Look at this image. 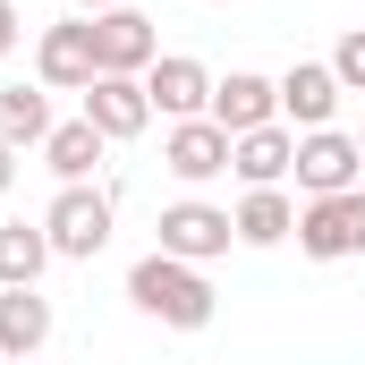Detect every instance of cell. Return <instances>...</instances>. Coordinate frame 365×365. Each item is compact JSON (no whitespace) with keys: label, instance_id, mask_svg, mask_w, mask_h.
<instances>
[{"label":"cell","instance_id":"obj_21","mask_svg":"<svg viewBox=\"0 0 365 365\" xmlns=\"http://www.w3.org/2000/svg\"><path fill=\"white\" fill-rule=\"evenodd\" d=\"M9 179H17V145L0 136V195H9Z\"/></svg>","mask_w":365,"mask_h":365},{"label":"cell","instance_id":"obj_18","mask_svg":"<svg viewBox=\"0 0 365 365\" xmlns=\"http://www.w3.org/2000/svg\"><path fill=\"white\" fill-rule=\"evenodd\" d=\"M51 264V230L43 221H0V280H43Z\"/></svg>","mask_w":365,"mask_h":365},{"label":"cell","instance_id":"obj_22","mask_svg":"<svg viewBox=\"0 0 365 365\" xmlns=\"http://www.w3.org/2000/svg\"><path fill=\"white\" fill-rule=\"evenodd\" d=\"M77 9H86V17H93V9H110V0H77Z\"/></svg>","mask_w":365,"mask_h":365},{"label":"cell","instance_id":"obj_23","mask_svg":"<svg viewBox=\"0 0 365 365\" xmlns=\"http://www.w3.org/2000/svg\"><path fill=\"white\" fill-rule=\"evenodd\" d=\"M357 145H365V128H357Z\"/></svg>","mask_w":365,"mask_h":365},{"label":"cell","instance_id":"obj_11","mask_svg":"<svg viewBox=\"0 0 365 365\" xmlns=\"http://www.w3.org/2000/svg\"><path fill=\"white\" fill-rule=\"evenodd\" d=\"M340 68L331 60H297L289 77H280V119L289 128H331V110H340Z\"/></svg>","mask_w":365,"mask_h":365},{"label":"cell","instance_id":"obj_14","mask_svg":"<svg viewBox=\"0 0 365 365\" xmlns=\"http://www.w3.org/2000/svg\"><path fill=\"white\" fill-rule=\"evenodd\" d=\"M212 119L238 136V128H264L280 119V77H255V68H230V77H212Z\"/></svg>","mask_w":365,"mask_h":365},{"label":"cell","instance_id":"obj_1","mask_svg":"<svg viewBox=\"0 0 365 365\" xmlns=\"http://www.w3.org/2000/svg\"><path fill=\"white\" fill-rule=\"evenodd\" d=\"M128 306L153 314V323H170V331H204V323H212V280H204V264L153 247V255L128 272Z\"/></svg>","mask_w":365,"mask_h":365},{"label":"cell","instance_id":"obj_17","mask_svg":"<svg viewBox=\"0 0 365 365\" xmlns=\"http://www.w3.org/2000/svg\"><path fill=\"white\" fill-rule=\"evenodd\" d=\"M0 136H9L17 153L51 136V86H43V77H34V86H0Z\"/></svg>","mask_w":365,"mask_h":365},{"label":"cell","instance_id":"obj_3","mask_svg":"<svg viewBox=\"0 0 365 365\" xmlns=\"http://www.w3.org/2000/svg\"><path fill=\"white\" fill-rule=\"evenodd\" d=\"M43 230H51V255H68V264H93V255L110 247V195H102L93 179H60L51 212H43Z\"/></svg>","mask_w":365,"mask_h":365},{"label":"cell","instance_id":"obj_15","mask_svg":"<svg viewBox=\"0 0 365 365\" xmlns=\"http://www.w3.org/2000/svg\"><path fill=\"white\" fill-rule=\"evenodd\" d=\"M230 221H238V247H280V238H297V204H289L280 179L272 187H247Z\"/></svg>","mask_w":365,"mask_h":365},{"label":"cell","instance_id":"obj_13","mask_svg":"<svg viewBox=\"0 0 365 365\" xmlns=\"http://www.w3.org/2000/svg\"><path fill=\"white\" fill-rule=\"evenodd\" d=\"M34 349H51V297H34V280H0V357Z\"/></svg>","mask_w":365,"mask_h":365},{"label":"cell","instance_id":"obj_6","mask_svg":"<svg viewBox=\"0 0 365 365\" xmlns=\"http://www.w3.org/2000/svg\"><path fill=\"white\" fill-rule=\"evenodd\" d=\"M162 170L179 187H212L230 170V128L212 119V110H195V119H170V136H162Z\"/></svg>","mask_w":365,"mask_h":365},{"label":"cell","instance_id":"obj_4","mask_svg":"<svg viewBox=\"0 0 365 365\" xmlns=\"http://www.w3.org/2000/svg\"><path fill=\"white\" fill-rule=\"evenodd\" d=\"M162 247L187 255V264H221L230 247H238V221H230V204H204V195H179V204H162Z\"/></svg>","mask_w":365,"mask_h":365},{"label":"cell","instance_id":"obj_19","mask_svg":"<svg viewBox=\"0 0 365 365\" xmlns=\"http://www.w3.org/2000/svg\"><path fill=\"white\" fill-rule=\"evenodd\" d=\"M331 68H340V86L365 93V26H349L340 43H331Z\"/></svg>","mask_w":365,"mask_h":365},{"label":"cell","instance_id":"obj_2","mask_svg":"<svg viewBox=\"0 0 365 365\" xmlns=\"http://www.w3.org/2000/svg\"><path fill=\"white\" fill-rule=\"evenodd\" d=\"M297 247H306L314 264H349V255H365V187L306 195V204H297Z\"/></svg>","mask_w":365,"mask_h":365},{"label":"cell","instance_id":"obj_8","mask_svg":"<svg viewBox=\"0 0 365 365\" xmlns=\"http://www.w3.org/2000/svg\"><path fill=\"white\" fill-rule=\"evenodd\" d=\"M93 17L77 9V17H60V26H43V43H34V77L51 93H86L93 86Z\"/></svg>","mask_w":365,"mask_h":365},{"label":"cell","instance_id":"obj_9","mask_svg":"<svg viewBox=\"0 0 365 365\" xmlns=\"http://www.w3.org/2000/svg\"><path fill=\"white\" fill-rule=\"evenodd\" d=\"M153 51H162V34H153V17L145 9H128V0H110V9H93V60L102 68H153Z\"/></svg>","mask_w":365,"mask_h":365},{"label":"cell","instance_id":"obj_10","mask_svg":"<svg viewBox=\"0 0 365 365\" xmlns=\"http://www.w3.org/2000/svg\"><path fill=\"white\" fill-rule=\"evenodd\" d=\"M145 93H153V110H162V119H195V110H212V68H204V60H187V51H153Z\"/></svg>","mask_w":365,"mask_h":365},{"label":"cell","instance_id":"obj_5","mask_svg":"<svg viewBox=\"0 0 365 365\" xmlns=\"http://www.w3.org/2000/svg\"><path fill=\"white\" fill-rule=\"evenodd\" d=\"M297 195H331V187H357L365 179V145L340 136V128H297V162H289Z\"/></svg>","mask_w":365,"mask_h":365},{"label":"cell","instance_id":"obj_16","mask_svg":"<svg viewBox=\"0 0 365 365\" xmlns=\"http://www.w3.org/2000/svg\"><path fill=\"white\" fill-rule=\"evenodd\" d=\"M102 145H110V136H102L93 119H68V128L51 119V136H43L34 153L51 162V179H93V162H102Z\"/></svg>","mask_w":365,"mask_h":365},{"label":"cell","instance_id":"obj_12","mask_svg":"<svg viewBox=\"0 0 365 365\" xmlns=\"http://www.w3.org/2000/svg\"><path fill=\"white\" fill-rule=\"evenodd\" d=\"M289 162H297V128H289V119H264V128H238V136H230V170L247 187L289 179Z\"/></svg>","mask_w":365,"mask_h":365},{"label":"cell","instance_id":"obj_7","mask_svg":"<svg viewBox=\"0 0 365 365\" xmlns=\"http://www.w3.org/2000/svg\"><path fill=\"white\" fill-rule=\"evenodd\" d=\"M86 119L110 136V145L145 136V128H153V93H145V77H136V68H93V86H86Z\"/></svg>","mask_w":365,"mask_h":365},{"label":"cell","instance_id":"obj_20","mask_svg":"<svg viewBox=\"0 0 365 365\" xmlns=\"http://www.w3.org/2000/svg\"><path fill=\"white\" fill-rule=\"evenodd\" d=\"M17 43H26V17H17V0H0V60H9Z\"/></svg>","mask_w":365,"mask_h":365}]
</instances>
